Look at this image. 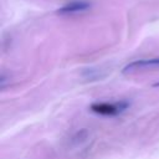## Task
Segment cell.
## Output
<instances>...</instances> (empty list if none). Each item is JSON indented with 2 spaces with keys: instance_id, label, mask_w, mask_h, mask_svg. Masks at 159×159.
Wrapping results in <instances>:
<instances>
[{
  "instance_id": "obj_3",
  "label": "cell",
  "mask_w": 159,
  "mask_h": 159,
  "mask_svg": "<svg viewBox=\"0 0 159 159\" xmlns=\"http://www.w3.org/2000/svg\"><path fill=\"white\" fill-rule=\"evenodd\" d=\"M88 7H89V4L86 1H73V2L66 4L63 7L58 9V12L60 14H75V12L87 10Z\"/></svg>"
},
{
  "instance_id": "obj_1",
  "label": "cell",
  "mask_w": 159,
  "mask_h": 159,
  "mask_svg": "<svg viewBox=\"0 0 159 159\" xmlns=\"http://www.w3.org/2000/svg\"><path fill=\"white\" fill-rule=\"evenodd\" d=\"M127 103H94L91 106V109L98 114H104V116H113L118 114L123 109H125Z\"/></svg>"
},
{
  "instance_id": "obj_4",
  "label": "cell",
  "mask_w": 159,
  "mask_h": 159,
  "mask_svg": "<svg viewBox=\"0 0 159 159\" xmlns=\"http://www.w3.org/2000/svg\"><path fill=\"white\" fill-rule=\"evenodd\" d=\"M155 86H159V83H157V84H155Z\"/></svg>"
},
{
  "instance_id": "obj_2",
  "label": "cell",
  "mask_w": 159,
  "mask_h": 159,
  "mask_svg": "<svg viewBox=\"0 0 159 159\" xmlns=\"http://www.w3.org/2000/svg\"><path fill=\"white\" fill-rule=\"evenodd\" d=\"M159 66V58H150V60H139L129 63L128 66L124 67L123 72H129V71H135V70H142L147 67H154Z\"/></svg>"
}]
</instances>
